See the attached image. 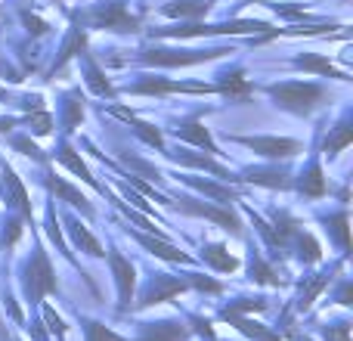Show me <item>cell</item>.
I'll use <instances>...</instances> for the list:
<instances>
[{
  "instance_id": "48",
  "label": "cell",
  "mask_w": 353,
  "mask_h": 341,
  "mask_svg": "<svg viewBox=\"0 0 353 341\" xmlns=\"http://www.w3.org/2000/svg\"><path fill=\"white\" fill-rule=\"evenodd\" d=\"M12 341H19V338H12Z\"/></svg>"
},
{
  "instance_id": "25",
  "label": "cell",
  "mask_w": 353,
  "mask_h": 341,
  "mask_svg": "<svg viewBox=\"0 0 353 341\" xmlns=\"http://www.w3.org/2000/svg\"><path fill=\"white\" fill-rule=\"evenodd\" d=\"M65 230H68V239H72L74 249H81L84 255H90V257H105L103 242H99V239L87 230V224L78 217V214L65 211Z\"/></svg>"
},
{
  "instance_id": "45",
  "label": "cell",
  "mask_w": 353,
  "mask_h": 341,
  "mask_svg": "<svg viewBox=\"0 0 353 341\" xmlns=\"http://www.w3.org/2000/svg\"><path fill=\"white\" fill-rule=\"evenodd\" d=\"M22 124V118H16V115H0V134H10L12 128H19Z\"/></svg>"
},
{
  "instance_id": "10",
  "label": "cell",
  "mask_w": 353,
  "mask_h": 341,
  "mask_svg": "<svg viewBox=\"0 0 353 341\" xmlns=\"http://www.w3.org/2000/svg\"><path fill=\"white\" fill-rule=\"evenodd\" d=\"M189 292V280L186 276H171V273H152L146 280V286L140 289V298H137V311H146V307L165 304V301L176 298V295Z\"/></svg>"
},
{
  "instance_id": "19",
  "label": "cell",
  "mask_w": 353,
  "mask_h": 341,
  "mask_svg": "<svg viewBox=\"0 0 353 341\" xmlns=\"http://www.w3.org/2000/svg\"><path fill=\"white\" fill-rule=\"evenodd\" d=\"M128 236L134 239L140 249H146L149 255H155V257H161V261H171V264H195V257L192 255H186V251H180V245H174L171 239H159V236H149V233H143V230H130L128 226Z\"/></svg>"
},
{
  "instance_id": "39",
  "label": "cell",
  "mask_w": 353,
  "mask_h": 341,
  "mask_svg": "<svg viewBox=\"0 0 353 341\" xmlns=\"http://www.w3.org/2000/svg\"><path fill=\"white\" fill-rule=\"evenodd\" d=\"M22 233H25V217L16 211H10L3 220V230H0V245H3V251L12 249V245L22 239Z\"/></svg>"
},
{
  "instance_id": "31",
  "label": "cell",
  "mask_w": 353,
  "mask_h": 341,
  "mask_svg": "<svg viewBox=\"0 0 353 341\" xmlns=\"http://www.w3.org/2000/svg\"><path fill=\"white\" fill-rule=\"evenodd\" d=\"M248 280L257 282V286H273V289L285 286V280L273 270V264L263 261V255H261L257 245H248Z\"/></svg>"
},
{
  "instance_id": "24",
  "label": "cell",
  "mask_w": 353,
  "mask_h": 341,
  "mask_svg": "<svg viewBox=\"0 0 353 341\" xmlns=\"http://www.w3.org/2000/svg\"><path fill=\"white\" fill-rule=\"evenodd\" d=\"M217 93L220 97H230V99H236V103H242V99H248L251 93H254V81L248 78V72H245L242 66H232V68H226L223 75H217Z\"/></svg>"
},
{
  "instance_id": "4",
  "label": "cell",
  "mask_w": 353,
  "mask_h": 341,
  "mask_svg": "<svg viewBox=\"0 0 353 341\" xmlns=\"http://www.w3.org/2000/svg\"><path fill=\"white\" fill-rule=\"evenodd\" d=\"M31 236H34V251L22 261V292L28 307H41L43 298L53 292H59V280H56V270L50 264V255L43 249V242L37 239L34 224H31Z\"/></svg>"
},
{
  "instance_id": "22",
  "label": "cell",
  "mask_w": 353,
  "mask_h": 341,
  "mask_svg": "<svg viewBox=\"0 0 353 341\" xmlns=\"http://www.w3.org/2000/svg\"><path fill=\"white\" fill-rule=\"evenodd\" d=\"M323 230L329 233V242H335V249L341 251V257L350 255V211L347 205L335 208V211H319Z\"/></svg>"
},
{
  "instance_id": "42",
  "label": "cell",
  "mask_w": 353,
  "mask_h": 341,
  "mask_svg": "<svg viewBox=\"0 0 353 341\" xmlns=\"http://www.w3.org/2000/svg\"><path fill=\"white\" fill-rule=\"evenodd\" d=\"M41 311H43V320L50 323V332H56V335H59V341H65V323H62L59 313H56L50 304H41Z\"/></svg>"
},
{
  "instance_id": "21",
  "label": "cell",
  "mask_w": 353,
  "mask_h": 341,
  "mask_svg": "<svg viewBox=\"0 0 353 341\" xmlns=\"http://www.w3.org/2000/svg\"><path fill=\"white\" fill-rule=\"evenodd\" d=\"M288 66L298 68V72H310V75H319V78H332V81H344L347 84L350 75L344 72V68H338L335 62L329 59L325 53H310V50H304V53L292 56L288 59Z\"/></svg>"
},
{
  "instance_id": "12",
  "label": "cell",
  "mask_w": 353,
  "mask_h": 341,
  "mask_svg": "<svg viewBox=\"0 0 353 341\" xmlns=\"http://www.w3.org/2000/svg\"><path fill=\"white\" fill-rule=\"evenodd\" d=\"M43 186H47V193L53 195V202H65L68 208H74V211H81V217L84 220H93L97 217V211H93V202L87 199L84 193H81L78 186H72V183L65 180V177H56L53 170L47 168V174H43Z\"/></svg>"
},
{
  "instance_id": "29",
  "label": "cell",
  "mask_w": 353,
  "mask_h": 341,
  "mask_svg": "<svg viewBox=\"0 0 353 341\" xmlns=\"http://www.w3.org/2000/svg\"><path fill=\"white\" fill-rule=\"evenodd\" d=\"M199 261L205 264V267H211L214 273H232V270H239V264H242L236 255H230V245L226 242H205Z\"/></svg>"
},
{
  "instance_id": "9",
  "label": "cell",
  "mask_w": 353,
  "mask_h": 341,
  "mask_svg": "<svg viewBox=\"0 0 353 341\" xmlns=\"http://www.w3.org/2000/svg\"><path fill=\"white\" fill-rule=\"evenodd\" d=\"M165 155L171 162L183 168H195V170H205V174H211L214 180H223V183H232V186H239L242 183V177H239V170H232L230 165H223V162L217 159V155H208V153H195V149H165Z\"/></svg>"
},
{
  "instance_id": "17",
  "label": "cell",
  "mask_w": 353,
  "mask_h": 341,
  "mask_svg": "<svg viewBox=\"0 0 353 341\" xmlns=\"http://www.w3.org/2000/svg\"><path fill=\"white\" fill-rule=\"evenodd\" d=\"M239 177H242V183H254V186L263 189H292V170H288V165H279V162L242 168Z\"/></svg>"
},
{
  "instance_id": "49",
  "label": "cell",
  "mask_w": 353,
  "mask_h": 341,
  "mask_svg": "<svg viewBox=\"0 0 353 341\" xmlns=\"http://www.w3.org/2000/svg\"><path fill=\"white\" fill-rule=\"evenodd\" d=\"M344 3H347V0H344Z\"/></svg>"
},
{
  "instance_id": "23",
  "label": "cell",
  "mask_w": 353,
  "mask_h": 341,
  "mask_svg": "<svg viewBox=\"0 0 353 341\" xmlns=\"http://www.w3.org/2000/svg\"><path fill=\"white\" fill-rule=\"evenodd\" d=\"M214 0H168L159 6V16L176 19V22H201V19L211 16Z\"/></svg>"
},
{
  "instance_id": "8",
  "label": "cell",
  "mask_w": 353,
  "mask_h": 341,
  "mask_svg": "<svg viewBox=\"0 0 353 341\" xmlns=\"http://www.w3.org/2000/svg\"><path fill=\"white\" fill-rule=\"evenodd\" d=\"M168 208H171V211L186 214V217H205V220H211V224H217L220 230H230L232 236H242V217H239L236 211H230V208L208 205V202L189 199V195H183V199H171V205Z\"/></svg>"
},
{
  "instance_id": "16",
  "label": "cell",
  "mask_w": 353,
  "mask_h": 341,
  "mask_svg": "<svg viewBox=\"0 0 353 341\" xmlns=\"http://www.w3.org/2000/svg\"><path fill=\"white\" fill-rule=\"evenodd\" d=\"M292 186L298 189L304 199H323V195L332 193L329 180H325V168H323V162H319V155H310V159H307V165L301 168V174L292 177Z\"/></svg>"
},
{
  "instance_id": "27",
  "label": "cell",
  "mask_w": 353,
  "mask_h": 341,
  "mask_svg": "<svg viewBox=\"0 0 353 341\" xmlns=\"http://www.w3.org/2000/svg\"><path fill=\"white\" fill-rule=\"evenodd\" d=\"M81 78H84V84L90 87L97 97H105V99H115L118 97V87H112V81L105 78V72L97 66V59H93L87 50H81Z\"/></svg>"
},
{
  "instance_id": "14",
  "label": "cell",
  "mask_w": 353,
  "mask_h": 341,
  "mask_svg": "<svg viewBox=\"0 0 353 341\" xmlns=\"http://www.w3.org/2000/svg\"><path fill=\"white\" fill-rule=\"evenodd\" d=\"M105 257H109L112 276H115V286H118V307L128 311L130 301H134V295H137V267L130 264V257H124L121 251L115 249V245L105 251Z\"/></svg>"
},
{
  "instance_id": "15",
  "label": "cell",
  "mask_w": 353,
  "mask_h": 341,
  "mask_svg": "<svg viewBox=\"0 0 353 341\" xmlns=\"http://www.w3.org/2000/svg\"><path fill=\"white\" fill-rule=\"evenodd\" d=\"M105 112H109L112 118H121L124 124H128L130 130H134L137 137H140L146 146H152L155 153H165L168 149V143H165V130L161 128H155V124H149V121H143L140 115H137L134 109H128V106H105Z\"/></svg>"
},
{
  "instance_id": "38",
  "label": "cell",
  "mask_w": 353,
  "mask_h": 341,
  "mask_svg": "<svg viewBox=\"0 0 353 341\" xmlns=\"http://www.w3.org/2000/svg\"><path fill=\"white\" fill-rule=\"evenodd\" d=\"M226 323L230 326H236L239 332H245V335H251L254 341H282L276 332H270L267 326H261V323H254V320H248L242 313V317H226Z\"/></svg>"
},
{
  "instance_id": "11",
  "label": "cell",
  "mask_w": 353,
  "mask_h": 341,
  "mask_svg": "<svg viewBox=\"0 0 353 341\" xmlns=\"http://www.w3.org/2000/svg\"><path fill=\"white\" fill-rule=\"evenodd\" d=\"M171 130V137H176L180 143H189V146H195V149H201V153H208V155H223V149H220V143L214 140V134L205 128V121H201V115L195 112V115H186V118H180V121L174 124V128H168Z\"/></svg>"
},
{
  "instance_id": "2",
  "label": "cell",
  "mask_w": 353,
  "mask_h": 341,
  "mask_svg": "<svg viewBox=\"0 0 353 341\" xmlns=\"http://www.w3.org/2000/svg\"><path fill=\"white\" fill-rule=\"evenodd\" d=\"M223 35H261L267 41H273L276 28L267 19H226V22H176L149 31V37H180V41H189V37H223Z\"/></svg>"
},
{
  "instance_id": "7",
  "label": "cell",
  "mask_w": 353,
  "mask_h": 341,
  "mask_svg": "<svg viewBox=\"0 0 353 341\" xmlns=\"http://www.w3.org/2000/svg\"><path fill=\"white\" fill-rule=\"evenodd\" d=\"M226 140L236 143V146H245L251 149L254 155L267 162H288L294 155L304 153V143L294 140V137H270V134H257V137H248V134H226Z\"/></svg>"
},
{
  "instance_id": "37",
  "label": "cell",
  "mask_w": 353,
  "mask_h": 341,
  "mask_svg": "<svg viewBox=\"0 0 353 341\" xmlns=\"http://www.w3.org/2000/svg\"><path fill=\"white\" fill-rule=\"evenodd\" d=\"M6 143H10V149H12V153L25 155V159L37 162V165H47V155H43V149L37 146L34 140H31V134H12Z\"/></svg>"
},
{
  "instance_id": "28",
  "label": "cell",
  "mask_w": 353,
  "mask_h": 341,
  "mask_svg": "<svg viewBox=\"0 0 353 341\" xmlns=\"http://www.w3.org/2000/svg\"><path fill=\"white\" fill-rule=\"evenodd\" d=\"M350 143H353V124H350V112H344V115L329 128V137H325V143L319 146V153H323L329 162H335Z\"/></svg>"
},
{
  "instance_id": "47",
  "label": "cell",
  "mask_w": 353,
  "mask_h": 341,
  "mask_svg": "<svg viewBox=\"0 0 353 341\" xmlns=\"http://www.w3.org/2000/svg\"><path fill=\"white\" fill-rule=\"evenodd\" d=\"M0 72H3V75H10V78H6V81H12V84H19V81H22V78H19V72H10V66H3V62H0Z\"/></svg>"
},
{
  "instance_id": "46",
  "label": "cell",
  "mask_w": 353,
  "mask_h": 341,
  "mask_svg": "<svg viewBox=\"0 0 353 341\" xmlns=\"http://www.w3.org/2000/svg\"><path fill=\"white\" fill-rule=\"evenodd\" d=\"M335 301H338V304H344V307L350 304V280H341V289H338Z\"/></svg>"
},
{
  "instance_id": "36",
  "label": "cell",
  "mask_w": 353,
  "mask_h": 341,
  "mask_svg": "<svg viewBox=\"0 0 353 341\" xmlns=\"http://www.w3.org/2000/svg\"><path fill=\"white\" fill-rule=\"evenodd\" d=\"M78 326L84 332V341H130L118 332H112L109 326H103L99 320H90V317H78Z\"/></svg>"
},
{
  "instance_id": "35",
  "label": "cell",
  "mask_w": 353,
  "mask_h": 341,
  "mask_svg": "<svg viewBox=\"0 0 353 341\" xmlns=\"http://www.w3.org/2000/svg\"><path fill=\"white\" fill-rule=\"evenodd\" d=\"M22 124L28 128L31 137H50L56 128V115L47 109H37V112H28V115H22Z\"/></svg>"
},
{
  "instance_id": "26",
  "label": "cell",
  "mask_w": 353,
  "mask_h": 341,
  "mask_svg": "<svg viewBox=\"0 0 353 341\" xmlns=\"http://www.w3.org/2000/svg\"><path fill=\"white\" fill-rule=\"evenodd\" d=\"M192 332H189L186 323L180 320H159V323H140V338L134 341H189Z\"/></svg>"
},
{
  "instance_id": "3",
  "label": "cell",
  "mask_w": 353,
  "mask_h": 341,
  "mask_svg": "<svg viewBox=\"0 0 353 341\" xmlns=\"http://www.w3.org/2000/svg\"><path fill=\"white\" fill-rule=\"evenodd\" d=\"M81 25L97 31H115V35H137L143 31V10L130 6V0H99L87 10L74 12Z\"/></svg>"
},
{
  "instance_id": "6",
  "label": "cell",
  "mask_w": 353,
  "mask_h": 341,
  "mask_svg": "<svg viewBox=\"0 0 353 341\" xmlns=\"http://www.w3.org/2000/svg\"><path fill=\"white\" fill-rule=\"evenodd\" d=\"M118 93H130V97H171V93H195V97H205V93H217L214 81H171L161 78V75H140L137 81L124 84Z\"/></svg>"
},
{
  "instance_id": "40",
  "label": "cell",
  "mask_w": 353,
  "mask_h": 341,
  "mask_svg": "<svg viewBox=\"0 0 353 341\" xmlns=\"http://www.w3.org/2000/svg\"><path fill=\"white\" fill-rule=\"evenodd\" d=\"M279 19H316L313 12H307V6H285V3H267Z\"/></svg>"
},
{
  "instance_id": "44",
  "label": "cell",
  "mask_w": 353,
  "mask_h": 341,
  "mask_svg": "<svg viewBox=\"0 0 353 341\" xmlns=\"http://www.w3.org/2000/svg\"><path fill=\"white\" fill-rule=\"evenodd\" d=\"M323 335L325 341H350V326L347 323H335V326H329V329H323Z\"/></svg>"
},
{
  "instance_id": "18",
  "label": "cell",
  "mask_w": 353,
  "mask_h": 341,
  "mask_svg": "<svg viewBox=\"0 0 353 341\" xmlns=\"http://www.w3.org/2000/svg\"><path fill=\"white\" fill-rule=\"evenodd\" d=\"M176 177V183H186L189 189L201 193L205 199H214L217 205H232V202H242V189H236L232 183H223V180H201L195 174H171Z\"/></svg>"
},
{
  "instance_id": "50",
  "label": "cell",
  "mask_w": 353,
  "mask_h": 341,
  "mask_svg": "<svg viewBox=\"0 0 353 341\" xmlns=\"http://www.w3.org/2000/svg\"><path fill=\"white\" fill-rule=\"evenodd\" d=\"M214 3H217V0H214Z\"/></svg>"
},
{
  "instance_id": "32",
  "label": "cell",
  "mask_w": 353,
  "mask_h": 341,
  "mask_svg": "<svg viewBox=\"0 0 353 341\" xmlns=\"http://www.w3.org/2000/svg\"><path fill=\"white\" fill-rule=\"evenodd\" d=\"M344 267V257H338L335 264H329V267H323L316 276H310L307 280V286H301V298H298V311H307V307L313 304V298H316L319 292H323L325 286H329L332 280H335V273Z\"/></svg>"
},
{
  "instance_id": "41",
  "label": "cell",
  "mask_w": 353,
  "mask_h": 341,
  "mask_svg": "<svg viewBox=\"0 0 353 341\" xmlns=\"http://www.w3.org/2000/svg\"><path fill=\"white\" fill-rule=\"evenodd\" d=\"M22 22H25V28H28V35H34V37L50 35V22H43V19L34 16V12L25 10V12H22Z\"/></svg>"
},
{
  "instance_id": "13",
  "label": "cell",
  "mask_w": 353,
  "mask_h": 341,
  "mask_svg": "<svg viewBox=\"0 0 353 341\" xmlns=\"http://www.w3.org/2000/svg\"><path fill=\"white\" fill-rule=\"evenodd\" d=\"M0 186H3V202L6 211H16L25 217V224H34V208H31V195L25 189L22 177L10 165H0Z\"/></svg>"
},
{
  "instance_id": "43",
  "label": "cell",
  "mask_w": 353,
  "mask_h": 341,
  "mask_svg": "<svg viewBox=\"0 0 353 341\" xmlns=\"http://www.w3.org/2000/svg\"><path fill=\"white\" fill-rule=\"evenodd\" d=\"M115 186H118V189H121V193H124V195H128V199H130V202H134V208H137V211H140V214H152V205H149V202H146V199H143V195H140V193H134V189H130V186H128V183H124V180H121V183H115Z\"/></svg>"
},
{
  "instance_id": "34",
  "label": "cell",
  "mask_w": 353,
  "mask_h": 341,
  "mask_svg": "<svg viewBox=\"0 0 353 341\" xmlns=\"http://www.w3.org/2000/svg\"><path fill=\"white\" fill-rule=\"evenodd\" d=\"M43 230H47V236H50V242L56 245V251H59L62 257H65L72 267H78V261H74V255H72V245L62 239V230H59V220H56V202L50 199V208H47V217H43Z\"/></svg>"
},
{
  "instance_id": "1",
  "label": "cell",
  "mask_w": 353,
  "mask_h": 341,
  "mask_svg": "<svg viewBox=\"0 0 353 341\" xmlns=\"http://www.w3.org/2000/svg\"><path fill=\"white\" fill-rule=\"evenodd\" d=\"M254 90L267 93L276 109L292 112L298 118H310L316 109L332 103V90L319 81H276V84H263Z\"/></svg>"
},
{
  "instance_id": "33",
  "label": "cell",
  "mask_w": 353,
  "mask_h": 341,
  "mask_svg": "<svg viewBox=\"0 0 353 341\" xmlns=\"http://www.w3.org/2000/svg\"><path fill=\"white\" fill-rule=\"evenodd\" d=\"M288 251H294V255H298V261L307 264V267H310V264H319V261H323V245L316 242V236H313L310 230H301L298 236L292 239Z\"/></svg>"
},
{
  "instance_id": "20",
  "label": "cell",
  "mask_w": 353,
  "mask_h": 341,
  "mask_svg": "<svg viewBox=\"0 0 353 341\" xmlns=\"http://www.w3.org/2000/svg\"><path fill=\"white\" fill-rule=\"evenodd\" d=\"M53 159H56V162H59V165H65L68 170H72V174H78V177H81V180H84V183H87V186H90V189H93V193L105 195V189H109V186H103V183H99V180H97V177H93V170H90V168H87V162H84V159H81V153H78V149H74V146H72V143H68V137H62V140H59V146H56V149H53Z\"/></svg>"
},
{
  "instance_id": "30",
  "label": "cell",
  "mask_w": 353,
  "mask_h": 341,
  "mask_svg": "<svg viewBox=\"0 0 353 341\" xmlns=\"http://www.w3.org/2000/svg\"><path fill=\"white\" fill-rule=\"evenodd\" d=\"M84 121V97L81 90H68L62 93L59 99V128H62V137L74 134V128Z\"/></svg>"
},
{
  "instance_id": "5",
  "label": "cell",
  "mask_w": 353,
  "mask_h": 341,
  "mask_svg": "<svg viewBox=\"0 0 353 341\" xmlns=\"http://www.w3.org/2000/svg\"><path fill=\"white\" fill-rule=\"evenodd\" d=\"M236 53L232 47H149L134 56V62L149 68H186L201 66V62H214L223 56Z\"/></svg>"
}]
</instances>
